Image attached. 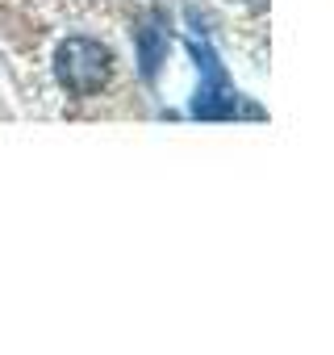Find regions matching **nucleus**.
<instances>
[{
    "instance_id": "3",
    "label": "nucleus",
    "mask_w": 334,
    "mask_h": 355,
    "mask_svg": "<svg viewBox=\"0 0 334 355\" xmlns=\"http://www.w3.org/2000/svg\"><path fill=\"white\" fill-rule=\"evenodd\" d=\"M134 38H138V71H142L146 80H155L159 67H163V59H167V30H163L155 17H146Z\"/></svg>"
},
{
    "instance_id": "4",
    "label": "nucleus",
    "mask_w": 334,
    "mask_h": 355,
    "mask_svg": "<svg viewBox=\"0 0 334 355\" xmlns=\"http://www.w3.org/2000/svg\"><path fill=\"white\" fill-rule=\"evenodd\" d=\"M251 5H263V0H251Z\"/></svg>"
},
{
    "instance_id": "1",
    "label": "nucleus",
    "mask_w": 334,
    "mask_h": 355,
    "mask_svg": "<svg viewBox=\"0 0 334 355\" xmlns=\"http://www.w3.org/2000/svg\"><path fill=\"white\" fill-rule=\"evenodd\" d=\"M55 76H59V84L71 96L100 92L105 80H109V46L96 42V38H84V34L59 42V51H55Z\"/></svg>"
},
{
    "instance_id": "2",
    "label": "nucleus",
    "mask_w": 334,
    "mask_h": 355,
    "mask_svg": "<svg viewBox=\"0 0 334 355\" xmlns=\"http://www.w3.org/2000/svg\"><path fill=\"white\" fill-rule=\"evenodd\" d=\"M193 55H197V67H201V88H197V101H193V113L197 117H263L255 105H243V92H234V84L226 80V67L218 63L213 46L209 42H188Z\"/></svg>"
}]
</instances>
